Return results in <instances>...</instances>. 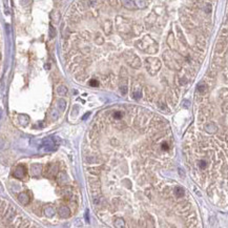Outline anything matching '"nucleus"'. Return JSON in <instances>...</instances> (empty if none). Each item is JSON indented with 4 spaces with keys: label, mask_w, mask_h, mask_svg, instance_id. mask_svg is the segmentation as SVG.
<instances>
[{
    "label": "nucleus",
    "mask_w": 228,
    "mask_h": 228,
    "mask_svg": "<svg viewBox=\"0 0 228 228\" xmlns=\"http://www.w3.org/2000/svg\"><path fill=\"white\" fill-rule=\"evenodd\" d=\"M98 81L97 80H95V79H92V80L89 81V85H92V86H98Z\"/></svg>",
    "instance_id": "34"
},
{
    "label": "nucleus",
    "mask_w": 228,
    "mask_h": 228,
    "mask_svg": "<svg viewBox=\"0 0 228 228\" xmlns=\"http://www.w3.org/2000/svg\"><path fill=\"white\" fill-rule=\"evenodd\" d=\"M205 38L203 37V36H199L198 37V44L200 45L201 48H204L205 46Z\"/></svg>",
    "instance_id": "25"
},
{
    "label": "nucleus",
    "mask_w": 228,
    "mask_h": 228,
    "mask_svg": "<svg viewBox=\"0 0 228 228\" xmlns=\"http://www.w3.org/2000/svg\"><path fill=\"white\" fill-rule=\"evenodd\" d=\"M57 92H58V94H60L61 96H63V95H65V94L67 93V88L65 87L64 85H60L59 87L57 88Z\"/></svg>",
    "instance_id": "22"
},
{
    "label": "nucleus",
    "mask_w": 228,
    "mask_h": 228,
    "mask_svg": "<svg viewBox=\"0 0 228 228\" xmlns=\"http://www.w3.org/2000/svg\"><path fill=\"white\" fill-rule=\"evenodd\" d=\"M124 225H125V224H124V220H123V219L117 218L115 220V226L116 227H123Z\"/></svg>",
    "instance_id": "21"
},
{
    "label": "nucleus",
    "mask_w": 228,
    "mask_h": 228,
    "mask_svg": "<svg viewBox=\"0 0 228 228\" xmlns=\"http://www.w3.org/2000/svg\"><path fill=\"white\" fill-rule=\"evenodd\" d=\"M60 13H59V11L57 10H54L53 12L50 13V18H52V21L55 23H58L59 22V20H60Z\"/></svg>",
    "instance_id": "17"
},
{
    "label": "nucleus",
    "mask_w": 228,
    "mask_h": 228,
    "mask_svg": "<svg viewBox=\"0 0 228 228\" xmlns=\"http://www.w3.org/2000/svg\"><path fill=\"white\" fill-rule=\"evenodd\" d=\"M121 1H122L123 6L126 8L127 10H136L137 9V5H136L134 0H121Z\"/></svg>",
    "instance_id": "11"
},
{
    "label": "nucleus",
    "mask_w": 228,
    "mask_h": 228,
    "mask_svg": "<svg viewBox=\"0 0 228 228\" xmlns=\"http://www.w3.org/2000/svg\"><path fill=\"white\" fill-rule=\"evenodd\" d=\"M41 170H42V166L39 165V164H34L31 167V173L33 175H37L38 173H40Z\"/></svg>",
    "instance_id": "15"
},
{
    "label": "nucleus",
    "mask_w": 228,
    "mask_h": 228,
    "mask_svg": "<svg viewBox=\"0 0 228 228\" xmlns=\"http://www.w3.org/2000/svg\"><path fill=\"white\" fill-rule=\"evenodd\" d=\"M103 30L105 32L106 35H110L112 31H113V23L110 20H105L103 23Z\"/></svg>",
    "instance_id": "12"
},
{
    "label": "nucleus",
    "mask_w": 228,
    "mask_h": 228,
    "mask_svg": "<svg viewBox=\"0 0 228 228\" xmlns=\"http://www.w3.org/2000/svg\"><path fill=\"white\" fill-rule=\"evenodd\" d=\"M206 88H207V86H206L204 83H201V84H199V85H198V89L200 90V92H202V93H203V92H205Z\"/></svg>",
    "instance_id": "32"
},
{
    "label": "nucleus",
    "mask_w": 228,
    "mask_h": 228,
    "mask_svg": "<svg viewBox=\"0 0 228 228\" xmlns=\"http://www.w3.org/2000/svg\"><path fill=\"white\" fill-rule=\"evenodd\" d=\"M167 44L171 50H178V45H177V43H175V36H173V33H169V35H168Z\"/></svg>",
    "instance_id": "8"
},
{
    "label": "nucleus",
    "mask_w": 228,
    "mask_h": 228,
    "mask_svg": "<svg viewBox=\"0 0 228 228\" xmlns=\"http://www.w3.org/2000/svg\"><path fill=\"white\" fill-rule=\"evenodd\" d=\"M123 57L125 59V62L127 63L129 66L133 68H139L141 66V60L138 56L135 53L130 52V50H126L125 53L123 54Z\"/></svg>",
    "instance_id": "4"
},
{
    "label": "nucleus",
    "mask_w": 228,
    "mask_h": 228,
    "mask_svg": "<svg viewBox=\"0 0 228 228\" xmlns=\"http://www.w3.org/2000/svg\"><path fill=\"white\" fill-rule=\"evenodd\" d=\"M56 36V30L54 28V26L52 24H50V37L54 38Z\"/></svg>",
    "instance_id": "29"
},
{
    "label": "nucleus",
    "mask_w": 228,
    "mask_h": 228,
    "mask_svg": "<svg viewBox=\"0 0 228 228\" xmlns=\"http://www.w3.org/2000/svg\"><path fill=\"white\" fill-rule=\"evenodd\" d=\"M6 220L8 221H12L13 218L15 217V210L13 209V208H10V210H9V212L6 213Z\"/></svg>",
    "instance_id": "20"
},
{
    "label": "nucleus",
    "mask_w": 228,
    "mask_h": 228,
    "mask_svg": "<svg viewBox=\"0 0 228 228\" xmlns=\"http://www.w3.org/2000/svg\"><path fill=\"white\" fill-rule=\"evenodd\" d=\"M161 65H162V63H161V61L159 60L158 58L148 57L145 59V67L151 76H155L156 74L158 73L161 68Z\"/></svg>",
    "instance_id": "3"
},
{
    "label": "nucleus",
    "mask_w": 228,
    "mask_h": 228,
    "mask_svg": "<svg viewBox=\"0 0 228 228\" xmlns=\"http://www.w3.org/2000/svg\"><path fill=\"white\" fill-rule=\"evenodd\" d=\"M108 2H109L110 5H113V6H117L118 5V0H108Z\"/></svg>",
    "instance_id": "35"
},
{
    "label": "nucleus",
    "mask_w": 228,
    "mask_h": 228,
    "mask_svg": "<svg viewBox=\"0 0 228 228\" xmlns=\"http://www.w3.org/2000/svg\"><path fill=\"white\" fill-rule=\"evenodd\" d=\"M123 117V113L121 112H115L114 113V118L115 119H121Z\"/></svg>",
    "instance_id": "33"
},
{
    "label": "nucleus",
    "mask_w": 228,
    "mask_h": 228,
    "mask_svg": "<svg viewBox=\"0 0 228 228\" xmlns=\"http://www.w3.org/2000/svg\"><path fill=\"white\" fill-rule=\"evenodd\" d=\"M116 25H117V30L121 35H128L131 33L133 24L129 19L122 16H118L116 18Z\"/></svg>",
    "instance_id": "2"
},
{
    "label": "nucleus",
    "mask_w": 228,
    "mask_h": 228,
    "mask_svg": "<svg viewBox=\"0 0 228 228\" xmlns=\"http://www.w3.org/2000/svg\"><path fill=\"white\" fill-rule=\"evenodd\" d=\"M199 165H200L201 168H205L206 166H207V165H206V162H205V161H200V162H199Z\"/></svg>",
    "instance_id": "36"
},
{
    "label": "nucleus",
    "mask_w": 228,
    "mask_h": 228,
    "mask_svg": "<svg viewBox=\"0 0 228 228\" xmlns=\"http://www.w3.org/2000/svg\"><path fill=\"white\" fill-rule=\"evenodd\" d=\"M18 199L20 201V203H22L23 205H26V204H28V202H30V197H28V195L26 192L20 193V195H18Z\"/></svg>",
    "instance_id": "14"
},
{
    "label": "nucleus",
    "mask_w": 228,
    "mask_h": 228,
    "mask_svg": "<svg viewBox=\"0 0 228 228\" xmlns=\"http://www.w3.org/2000/svg\"><path fill=\"white\" fill-rule=\"evenodd\" d=\"M221 36L222 37H228V26H224L221 30Z\"/></svg>",
    "instance_id": "27"
},
{
    "label": "nucleus",
    "mask_w": 228,
    "mask_h": 228,
    "mask_svg": "<svg viewBox=\"0 0 228 228\" xmlns=\"http://www.w3.org/2000/svg\"><path fill=\"white\" fill-rule=\"evenodd\" d=\"M25 173H26L25 168L23 167V166L19 165V166H17V167H16V169L14 170V173H13V175H14V177H15V178H17V179H22L23 177H24Z\"/></svg>",
    "instance_id": "9"
},
{
    "label": "nucleus",
    "mask_w": 228,
    "mask_h": 228,
    "mask_svg": "<svg viewBox=\"0 0 228 228\" xmlns=\"http://www.w3.org/2000/svg\"><path fill=\"white\" fill-rule=\"evenodd\" d=\"M120 77L121 78H127L128 77V73H127V70H126V68L122 67L120 70Z\"/></svg>",
    "instance_id": "26"
},
{
    "label": "nucleus",
    "mask_w": 228,
    "mask_h": 228,
    "mask_svg": "<svg viewBox=\"0 0 228 228\" xmlns=\"http://www.w3.org/2000/svg\"><path fill=\"white\" fill-rule=\"evenodd\" d=\"M162 149L163 151H167L168 149V145L166 144V143H163L162 144Z\"/></svg>",
    "instance_id": "37"
},
{
    "label": "nucleus",
    "mask_w": 228,
    "mask_h": 228,
    "mask_svg": "<svg viewBox=\"0 0 228 228\" xmlns=\"http://www.w3.org/2000/svg\"><path fill=\"white\" fill-rule=\"evenodd\" d=\"M143 31V28L141 25L139 24H134L133 25V28H131V33H134V35L135 36H138L139 34H141Z\"/></svg>",
    "instance_id": "18"
},
{
    "label": "nucleus",
    "mask_w": 228,
    "mask_h": 228,
    "mask_svg": "<svg viewBox=\"0 0 228 228\" xmlns=\"http://www.w3.org/2000/svg\"><path fill=\"white\" fill-rule=\"evenodd\" d=\"M135 3L137 5V8H140V9H144L147 5L146 0H135Z\"/></svg>",
    "instance_id": "19"
},
{
    "label": "nucleus",
    "mask_w": 228,
    "mask_h": 228,
    "mask_svg": "<svg viewBox=\"0 0 228 228\" xmlns=\"http://www.w3.org/2000/svg\"><path fill=\"white\" fill-rule=\"evenodd\" d=\"M175 195H177V197H179V198H180V197H182V195H184V190L182 189V188H177V189H175Z\"/></svg>",
    "instance_id": "30"
},
{
    "label": "nucleus",
    "mask_w": 228,
    "mask_h": 228,
    "mask_svg": "<svg viewBox=\"0 0 228 228\" xmlns=\"http://www.w3.org/2000/svg\"><path fill=\"white\" fill-rule=\"evenodd\" d=\"M58 212H59L61 218H68L70 216V210L67 206H61Z\"/></svg>",
    "instance_id": "13"
},
{
    "label": "nucleus",
    "mask_w": 228,
    "mask_h": 228,
    "mask_svg": "<svg viewBox=\"0 0 228 228\" xmlns=\"http://www.w3.org/2000/svg\"><path fill=\"white\" fill-rule=\"evenodd\" d=\"M223 78L225 82H228V67H225L223 70Z\"/></svg>",
    "instance_id": "31"
},
{
    "label": "nucleus",
    "mask_w": 228,
    "mask_h": 228,
    "mask_svg": "<svg viewBox=\"0 0 228 228\" xmlns=\"http://www.w3.org/2000/svg\"><path fill=\"white\" fill-rule=\"evenodd\" d=\"M119 87H120V90H121V93L123 94V95H125L126 93H127V78H121V80H120V84H119Z\"/></svg>",
    "instance_id": "10"
},
{
    "label": "nucleus",
    "mask_w": 228,
    "mask_h": 228,
    "mask_svg": "<svg viewBox=\"0 0 228 228\" xmlns=\"http://www.w3.org/2000/svg\"><path fill=\"white\" fill-rule=\"evenodd\" d=\"M44 213L48 217H53L54 215L56 213V210H55V208L53 207L52 205H46L44 207Z\"/></svg>",
    "instance_id": "16"
},
{
    "label": "nucleus",
    "mask_w": 228,
    "mask_h": 228,
    "mask_svg": "<svg viewBox=\"0 0 228 228\" xmlns=\"http://www.w3.org/2000/svg\"><path fill=\"white\" fill-rule=\"evenodd\" d=\"M81 37H82L83 39H85V40H89V39H90V34L88 32H86V31H84V32L81 33Z\"/></svg>",
    "instance_id": "28"
},
{
    "label": "nucleus",
    "mask_w": 228,
    "mask_h": 228,
    "mask_svg": "<svg viewBox=\"0 0 228 228\" xmlns=\"http://www.w3.org/2000/svg\"><path fill=\"white\" fill-rule=\"evenodd\" d=\"M177 32H178V36H179V39H180L182 42H183V44H186V40H185V38H184L183 34L181 33V30L179 28V26H177Z\"/></svg>",
    "instance_id": "24"
},
{
    "label": "nucleus",
    "mask_w": 228,
    "mask_h": 228,
    "mask_svg": "<svg viewBox=\"0 0 228 228\" xmlns=\"http://www.w3.org/2000/svg\"><path fill=\"white\" fill-rule=\"evenodd\" d=\"M95 42L97 43V44H100V45L104 43V39H103V37L100 35V34H97V35H96Z\"/></svg>",
    "instance_id": "23"
},
{
    "label": "nucleus",
    "mask_w": 228,
    "mask_h": 228,
    "mask_svg": "<svg viewBox=\"0 0 228 228\" xmlns=\"http://www.w3.org/2000/svg\"><path fill=\"white\" fill-rule=\"evenodd\" d=\"M226 48H227V42H226V40L225 39H220V40L217 42L215 50H216L217 54H223L226 50Z\"/></svg>",
    "instance_id": "7"
},
{
    "label": "nucleus",
    "mask_w": 228,
    "mask_h": 228,
    "mask_svg": "<svg viewBox=\"0 0 228 228\" xmlns=\"http://www.w3.org/2000/svg\"><path fill=\"white\" fill-rule=\"evenodd\" d=\"M45 177L48 178H54L58 173V165L56 164H50L46 166V171H45Z\"/></svg>",
    "instance_id": "6"
},
{
    "label": "nucleus",
    "mask_w": 228,
    "mask_h": 228,
    "mask_svg": "<svg viewBox=\"0 0 228 228\" xmlns=\"http://www.w3.org/2000/svg\"><path fill=\"white\" fill-rule=\"evenodd\" d=\"M136 46L144 53L147 54H156L158 52V43L153 40L151 36H144V37L136 42Z\"/></svg>",
    "instance_id": "1"
},
{
    "label": "nucleus",
    "mask_w": 228,
    "mask_h": 228,
    "mask_svg": "<svg viewBox=\"0 0 228 228\" xmlns=\"http://www.w3.org/2000/svg\"><path fill=\"white\" fill-rule=\"evenodd\" d=\"M163 59H164V61H165L166 65H167L169 68H171V70H179L181 68L180 63L178 62V60L173 57V55L170 53V52H169V50L164 52V54H163Z\"/></svg>",
    "instance_id": "5"
}]
</instances>
